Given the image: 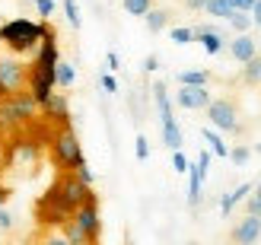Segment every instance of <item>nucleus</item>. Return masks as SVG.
I'll list each match as a JSON object with an SVG mask.
<instances>
[{
  "instance_id": "24",
  "label": "nucleus",
  "mask_w": 261,
  "mask_h": 245,
  "mask_svg": "<svg viewBox=\"0 0 261 245\" xmlns=\"http://www.w3.org/2000/svg\"><path fill=\"white\" fill-rule=\"evenodd\" d=\"M121 7L127 16H147L153 10V0H121Z\"/></svg>"
},
{
  "instance_id": "10",
  "label": "nucleus",
  "mask_w": 261,
  "mask_h": 245,
  "mask_svg": "<svg viewBox=\"0 0 261 245\" xmlns=\"http://www.w3.org/2000/svg\"><path fill=\"white\" fill-rule=\"evenodd\" d=\"M175 105L188 108V112H201V108L211 105V89H207V86H178Z\"/></svg>"
},
{
  "instance_id": "27",
  "label": "nucleus",
  "mask_w": 261,
  "mask_h": 245,
  "mask_svg": "<svg viewBox=\"0 0 261 245\" xmlns=\"http://www.w3.org/2000/svg\"><path fill=\"white\" fill-rule=\"evenodd\" d=\"M242 80L249 83V86L261 83V61H258V58H255V61H249V64H242Z\"/></svg>"
},
{
  "instance_id": "4",
  "label": "nucleus",
  "mask_w": 261,
  "mask_h": 245,
  "mask_svg": "<svg viewBox=\"0 0 261 245\" xmlns=\"http://www.w3.org/2000/svg\"><path fill=\"white\" fill-rule=\"evenodd\" d=\"M73 216V210L67 207V201H64V195H61V185L55 182L42 198H38V204H35V220L42 223V226H64Z\"/></svg>"
},
{
  "instance_id": "16",
  "label": "nucleus",
  "mask_w": 261,
  "mask_h": 245,
  "mask_svg": "<svg viewBox=\"0 0 261 245\" xmlns=\"http://www.w3.org/2000/svg\"><path fill=\"white\" fill-rule=\"evenodd\" d=\"M160 131H163V144H166L169 150H181L185 137H181V127L175 124V118H163V121H160Z\"/></svg>"
},
{
  "instance_id": "26",
  "label": "nucleus",
  "mask_w": 261,
  "mask_h": 245,
  "mask_svg": "<svg viewBox=\"0 0 261 245\" xmlns=\"http://www.w3.org/2000/svg\"><path fill=\"white\" fill-rule=\"evenodd\" d=\"M64 16H67L70 29H80V25H83V16H80V4H76V0H64Z\"/></svg>"
},
{
  "instance_id": "14",
  "label": "nucleus",
  "mask_w": 261,
  "mask_h": 245,
  "mask_svg": "<svg viewBox=\"0 0 261 245\" xmlns=\"http://www.w3.org/2000/svg\"><path fill=\"white\" fill-rule=\"evenodd\" d=\"M188 207L194 210V207H198V204H201V185H204V178H207V169H201V166L198 162H188Z\"/></svg>"
},
{
  "instance_id": "21",
  "label": "nucleus",
  "mask_w": 261,
  "mask_h": 245,
  "mask_svg": "<svg viewBox=\"0 0 261 245\" xmlns=\"http://www.w3.org/2000/svg\"><path fill=\"white\" fill-rule=\"evenodd\" d=\"M175 80H178V86H207L211 83V73L207 70H181Z\"/></svg>"
},
{
  "instance_id": "29",
  "label": "nucleus",
  "mask_w": 261,
  "mask_h": 245,
  "mask_svg": "<svg viewBox=\"0 0 261 245\" xmlns=\"http://www.w3.org/2000/svg\"><path fill=\"white\" fill-rule=\"evenodd\" d=\"M169 38H172L175 45H191L194 42V32H191V25H175V29L169 32Z\"/></svg>"
},
{
  "instance_id": "48",
  "label": "nucleus",
  "mask_w": 261,
  "mask_h": 245,
  "mask_svg": "<svg viewBox=\"0 0 261 245\" xmlns=\"http://www.w3.org/2000/svg\"><path fill=\"white\" fill-rule=\"evenodd\" d=\"M258 61H261V58H258Z\"/></svg>"
},
{
  "instance_id": "7",
  "label": "nucleus",
  "mask_w": 261,
  "mask_h": 245,
  "mask_svg": "<svg viewBox=\"0 0 261 245\" xmlns=\"http://www.w3.org/2000/svg\"><path fill=\"white\" fill-rule=\"evenodd\" d=\"M25 70H29V64H22L19 58L0 55V99L16 89H25Z\"/></svg>"
},
{
  "instance_id": "17",
  "label": "nucleus",
  "mask_w": 261,
  "mask_h": 245,
  "mask_svg": "<svg viewBox=\"0 0 261 245\" xmlns=\"http://www.w3.org/2000/svg\"><path fill=\"white\" fill-rule=\"evenodd\" d=\"M153 102H156V112H160V121L163 118H175L172 115V99H169V89H166L163 80L153 83Z\"/></svg>"
},
{
  "instance_id": "13",
  "label": "nucleus",
  "mask_w": 261,
  "mask_h": 245,
  "mask_svg": "<svg viewBox=\"0 0 261 245\" xmlns=\"http://www.w3.org/2000/svg\"><path fill=\"white\" fill-rule=\"evenodd\" d=\"M226 48H229L232 61H239V64H249V61H255V58H258V38H252V32L236 35Z\"/></svg>"
},
{
  "instance_id": "36",
  "label": "nucleus",
  "mask_w": 261,
  "mask_h": 245,
  "mask_svg": "<svg viewBox=\"0 0 261 245\" xmlns=\"http://www.w3.org/2000/svg\"><path fill=\"white\" fill-rule=\"evenodd\" d=\"M229 7L236 10V13H252V7H255V0H229Z\"/></svg>"
},
{
  "instance_id": "38",
  "label": "nucleus",
  "mask_w": 261,
  "mask_h": 245,
  "mask_svg": "<svg viewBox=\"0 0 261 245\" xmlns=\"http://www.w3.org/2000/svg\"><path fill=\"white\" fill-rule=\"evenodd\" d=\"M143 70H147V73L160 70V58H156V55H147V58H143Z\"/></svg>"
},
{
  "instance_id": "12",
  "label": "nucleus",
  "mask_w": 261,
  "mask_h": 245,
  "mask_svg": "<svg viewBox=\"0 0 261 245\" xmlns=\"http://www.w3.org/2000/svg\"><path fill=\"white\" fill-rule=\"evenodd\" d=\"M42 115L48 121H55L58 124V131L61 127H70V105H67V96L64 93H55L45 105H42Z\"/></svg>"
},
{
  "instance_id": "1",
  "label": "nucleus",
  "mask_w": 261,
  "mask_h": 245,
  "mask_svg": "<svg viewBox=\"0 0 261 245\" xmlns=\"http://www.w3.org/2000/svg\"><path fill=\"white\" fill-rule=\"evenodd\" d=\"M51 22H32L25 16H16V19H7L4 25H0V45L7 48V55L13 58H22V55H32V51H38V45H42V38L48 32Z\"/></svg>"
},
{
  "instance_id": "41",
  "label": "nucleus",
  "mask_w": 261,
  "mask_h": 245,
  "mask_svg": "<svg viewBox=\"0 0 261 245\" xmlns=\"http://www.w3.org/2000/svg\"><path fill=\"white\" fill-rule=\"evenodd\" d=\"M185 7L198 13V10H204V7H207V0H185Z\"/></svg>"
},
{
  "instance_id": "40",
  "label": "nucleus",
  "mask_w": 261,
  "mask_h": 245,
  "mask_svg": "<svg viewBox=\"0 0 261 245\" xmlns=\"http://www.w3.org/2000/svg\"><path fill=\"white\" fill-rule=\"evenodd\" d=\"M10 198H13V188H10V185H0V207H7Z\"/></svg>"
},
{
  "instance_id": "18",
  "label": "nucleus",
  "mask_w": 261,
  "mask_h": 245,
  "mask_svg": "<svg viewBox=\"0 0 261 245\" xmlns=\"http://www.w3.org/2000/svg\"><path fill=\"white\" fill-rule=\"evenodd\" d=\"M252 195V185L249 182H242L236 191H229V195H223V198H220V213H223V216H229L232 213V207H236V204H242L245 198H249Z\"/></svg>"
},
{
  "instance_id": "45",
  "label": "nucleus",
  "mask_w": 261,
  "mask_h": 245,
  "mask_svg": "<svg viewBox=\"0 0 261 245\" xmlns=\"http://www.w3.org/2000/svg\"><path fill=\"white\" fill-rule=\"evenodd\" d=\"M255 153H258V156H261V140H258V144H255Z\"/></svg>"
},
{
  "instance_id": "11",
  "label": "nucleus",
  "mask_w": 261,
  "mask_h": 245,
  "mask_svg": "<svg viewBox=\"0 0 261 245\" xmlns=\"http://www.w3.org/2000/svg\"><path fill=\"white\" fill-rule=\"evenodd\" d=\"M232 245H255L261 239V216H249L245 213L242 220L232 226Z\"/></svg>"
},
{
  "instance_id": "20",
  "label": "nucleus",
  "mask_w": 261,
  "mask_h": 245,
  "mask_svg": "<svg viewBox=\"0 0 261 245\" xmlns=\"http://www.w3.org/2000/svg\"><path fill=\"white\" fill-rule=\"evenodd\" d=\"M55 83L64 86V89H70L76 83V67L70 61H58V67H55Z\"/></svg>"
},
{
  "instance_id": "35",
  "label": "nucleus",
  "mask_w": 261,
  "mask_h": 245,
  "mask_svg": "<svg viewBox=\"0 0 261 245\" xmlns=\"http://www.w3.org/2000/svg\"><path fill=\"white\" fill-rule=\"evenodd\" d=\"M99 83H102V89H106V93H118V80H115V73H102Z\"/></svg>"
},
{
  "instance_id": "34",
  "label": "nucleus",
  "mask_w": 261,
  "mask_h": 245,
  "mask_svg": "<svg viewBox=\"0 0 261 245\" xmlns=\"http://www.w3.org/2000/svg\"><path fill=\"white\" fill-rule=\"evenodd\" d=\"M13 226H16L13 213H10L7 207H0V233H13Z\"/></svg>"
},
{
  "instance_id": "19",
  "label": "nucleus",
  "mask_w": 261,
  "mask_h": 245,
  "mask_svg": "<svg viewBox=\"0 0 261 245\" xmlns=\"http://www.w3.org/2000/svg\"><path fill=\"white\" fill-rule=\"evenodd\" d=\"M169 19H172V13H169V10H160V7H153L147 16H143V22H147V29H150L153 35L163 32L166 25H169Z\"/></svg>"
},
{
  "instance_id": "2",
  "label": "nucleus",
  "mask_w": 261,
  "mask_h": 245,
  "mask_svg": "<svg viewBox=\"0 0 261 245\" xmlns=\"http://www.w3.org/2000/svg\"><path fill=\"white\" fill-rule=\"evenodd\" d=\"M35 115H38V105L25 89H16V93L0 99V121L10 134H22L35 121Z\"/></svg>"
},
{
  "instance_id": "37",
  "label": "nucleus",
  "mask_w": 261,
  "mask_h": 245,
  "mask_svg": "<svg viewBox=\"0 0 261 245\" xmlns=\"http://www.w3.org/2000/svg\"><path fill=\"white\" fill-rule=\"evenodd\" d=\"M106 64H109V73H112V70H118V67H121L118 51H109V55H106Z\"/></svg>"
},
{
  "instance_id": "32",
  "label": "nucleus",
  "mask_w": 261,
  "mask_h": 245,
  "mask_svg": "<svg viewBox=\"0 0 261 245\" xmlns=\"http://www.w3.org/2000/svg\"><path fill=\"white\" fill-rule=\"evenodd\" d=\"M172 169L178 172V175H185L188 172V156L181 150H172Z\"/></svg>"
},
{
  "instance_id": "39",
  "label": "nucleus",
  "mask_w": 261,
  "mask_h": 245,
  "mask_svg": "<svg viewBox=\"0 0 261 245\" xmlns=\"http://www.w3.org/2000/svg\"><path fill=\"white\" fill-rule=\"evenodd\" d=\"M249 16H252V25H255V29H261V0H255V7H252Z\"/></svg>"
},
{
  "instance_id": "33",
  "label": "nucleus",
  "mask_w": 261,
  "mask_h": 245,
  "mask_svg": "<svg viewBox=\"0 0 261 245\" xmlns=\"http://www.w3.org/2000/svg\"><path fill=\"white\" fill-rule=\"evenodd\" d=\"M73 175H76V178H80V182H83V185H89V188H93V178H96V175H93V169H89V166H86V162H83V166H76V169H73Z\"/></svg>"
},
{
  "instance_id": "30",
  "label": "nucleus",
  "mask_w": 261,
  "mask_h": 245,
  "mask_svg": "<svg viewBox=\"0 0 261 245\" xmlns=\"http://www.w3.org/2000/svg\"><path fill=\"white\" fill-rule=\"evenodd\" d=\"M134 156L140 162H147V156H150V140L143 137V134H137V140H134Z\"/></svg>"
},
{
  "instance_id": "9",
  "label": "nucleus",
  "mask_w": 261,
  "mask_h": 245,
  "mask_svg": "<svg viewBox=\"0 0 261 245\" xmlns=\"http://www.w3.org/2000/svg\"><path fill=\"white\" fill-rule=\"evenodd\" d=\"M191 32H194V42H201V48L207 55H223L226 51V35L220 32L217 25L201 22V25H191Z\"/></svg>"
},
{
  "instance_id": "31",
  "label": "nucleus",
  "mask_w": 261,
  "mask_h": 245,
  "mask_svg": "<svg viewBox=\"0 0 261 245\" xmlns=\"http://www.w3.org/2000/svg\"><path fill=\"white\" fill-rule=\"evenodd\" d=\"M55 0H35V10H38V16H42V22H48L51 16H55Z\"/></svg>"
},
{
  "instance_id": "46",
  "label": "nucleus",
  "mask_w": 261,
  "mask_h": 245,
  "mask_svg": "<svg viewBox=\"0 0 261 245\" xmlns=\"http://www.w3.org/2000/svg\"><path fill=\"white\" fill-rule=\"evenodd\" d=\"M124 245H134V242H130V239H124Z\"/></svg>"
},
{
  "instance_id": "47",
  "label": "nucleus",
  "mask_w": 261,
  "mask_h": 245,
  "mask_svg": "<svg viewBox=\"0 0 261 245\" xmlns=\"http://www.w3.org/2000/svg\"><path fill=\"white\" fill-rule=\"evenodd\" d=\"M185 245H194V242H185Z\"/></svg>"
},
{
  "instance_id": "8",
  "label": "nucleus",
  "mask_w": 261,
  "mask_h": 245,
  "mask_svg": "<svg viewBox=\"0 0 261 245\" xmlns=\"http://www.w3.org/2000/svg\"><path fill=\"white\" fill-rule=\"evenodd\" d=\"M73 223L83 229V236H86L89 245H99V236H102V213H99V204H83V207L73 213Z\"/></svg>"
},
{
  "instance_id": "15",
  "label": "nucleus",
  "mask_w": 261,
  "mask_h": 245,
  "mask_svg": "<svg viewBox=\"0 0 261 245\" xmlns=\"http://www.w3.org/2000/svg\"><path fill=\"white\" fill-rule=\"evenodd\" d=\"M201 137H204L207 150H211V156L229 159V144L223 140V134H220V131H214V127H201Z\"/></svg>"
},
{
  "instance_id": "44",
  "label": "nucleus",
  "mask_w": 261,
  "mask_h": 245,
  "mask_svg": "<svg viewBox=\"0 0 261 245\" xmlns=\"http://www.w3.org/2000/svg\"><path fill=\"white\" fill-rule=\"evenodd\" d=\"M4 134H7V127H4V121H0V140H4Z\"/></svg>"
},
{
  "instance_id": "25",
  "label": "nucleus",
  "mask_w": 261,
  "mask_h": 245,
  "mask_svg": "<svg viewBox=\"0 0 261 245\" xmlns=\"http://www.w3.org/2000/svg\"><path fill=\"white\" fill-rule=\"evenodd\" d=\"M226 22L232 25V29H236V35H245V32H252V29H255L249 13H232V16H229Z\"/></svg>"
},
{
  "instance_id": "28",
  "label": "nucleus",
  "mask_w": 261,
  "mask_h": 245,
  "mask_svg": "<svg viewBox=\"0 0 261 245\" xmlns=\"http://www.w3.org/2000/svg\"><path fill=\"white\" fill-rule=\"evenodd\" d=\"M252 156V147H245V144H236V147H229V162L232 166H245Z\"/></svg>"
},
{
  "instance_id": "3",
  "label": "nucleus",
  "mask_w": 261,
  "mask_h": 245,
  "mask_svg": "<svg viewBox=\"0 0 261 245\" xmlns=\"http://www.w3.org/2000/svg\"><path fill=\"white\" fill-rule=\"evenodd\" d=\"M51 159H55V166L64 169V172H73L76 166L86 162L80 137L73 134V127H61V131H55V137H51Z\"/></svg>"
},
{
  "instance_id": "43",
  "label": "nucleus",
  "mask_w": 261,
  "mask_h": 245,
  "mask_svg": "<svg viewBox=\"0 0 261 245\" xmlns=\"http://www.w3.org/2000/svg\"><path fill=\"white\" fill-rule=\"evenodd\" d=\"M252 198H255V201H258V204H261V182H258V185H255V188H252Z\"/></svg>"
},
{
  "instance_id": "22",
  "label": "nucleus",
  "mask_w": 261,
  "mask_h": 245,
  "mask_svg": "<svg viewBox=\"0 0 261 245\" xmlns=\"http://www.w3.org/2000/svg\"><path fill=\"white\" fill-rule=\"evenodd\" d=\"M61 236L67 239V245H89V242H86V236H83V229L73 223V216H70V220L61 226Z\"/></svg>"
},
{
  "instance_id": "5",
  "label": "nucleus",
  "mask_w": 261,
  "mask_h": 245,
  "mask_svg": "<svg viewBox=\"0 0 261 245\" xmlns=\"http://www.w3.org/2000/svg\"><path fill=\"white\" fill-rule=\"evenodd\" d=\"M204 112H207V121H211L214 131H220V134H239L242 131L236 99H226V96L223 99H211V105Z\"/></svg>"
},
{
  "instance_id": "23",
  "label": "nucleus",
  "mask_w": 261,
  "mask_h": 245,
  "mask_svg": "<svg viewBox=\"0 0 261 245\" xmlns=\"http://www.w3.org/2000/svg\"><path fill=\"white\" fill-rule=\"evenodd\" d=\"M204 13H207V16H217V19H229V16H232L236 10L229 7V0H207Z\"/></svg>"
},
{
  "instance_id": "42",
  "label": "nucleus",
  "mask_w": 261,
  "mask_h": 245,
  "mask_svg": "<svg viewBox=\"0 0 261 245\" xmlns=\"http://www.w3.org/2000/svg\"><path fill=\"white\" fill-rule=\"evenodd\" d=\"M42 245H67V239H64V236H48Z\"/></svg>"
},
{
  "instance_id": "6",
  "label": "nucleus",
  "mask_w": 261,
  "mask_h": 245,
  "mask_svg": "<svg viewBox=\"0 0 261 245\" xmlns=\"http://www.w3.org/2000/svg\"><path fill=\"white\" fill-rule=\"evenodd\" d=\"M58 185H61V195H64V201H67V207H70L73 213L80 210L83 204H99L96 191L89 188V185H83V182H80V178H76L73 172H61Z\"/></svg>"
}]
</instances>
